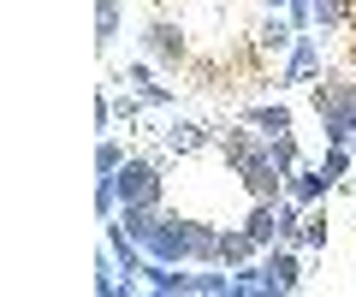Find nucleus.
I'll return each mask as SVG.
<instances>
[{"mask_svg":"<svg viewBox=\"0 0 356 297\" xmlns=\"http://www.w3.org/2000/svg\"><path fill=\"white\" fill-rule=\"evenodd\" d=\"M214 149L232 167V179L250 191V202H280L285 196V167L273 161V137L255 125H214Z\"/></svg>","mask_w":356,"mask_h":297,"instance_id":"nucleus-1","label":"nucleus"},{"mask_svg":"<svg viewBox=\"0 0 356 297\" xmlns=\"http://www.w3.org/2000/svg\"><path fill=\"white\" fill-rule=\"evenodd\" d=\"M309 107L321 119V143H350L356 137V72H321L309 83Z\"/></svg>","mask_w":356,"mask_h":297,"instance_id":"nucleus-2","label":"nucleus"},{"mask_svg":"<svg viewBox=\"0 0 356 297\" xmlns=\"http://www.w3.org/2000/svg\"><path fill=\"white\" fill-rule=\"evenodd\" d=\"M143 54H149L161 72H184L191 65V36H184V24L166 13H154L149 24H143Z\"/></svg>","mask_w":356,"mask_h":297,"instance_id":"nucleus-3","label":"nucleus"},{"mask_svg":"<svg viewBox=\"0 0 356 297\" xmlns=\"http://www.w3.org/2000/svg\"><path fill=\"white\" fill-rule=\"evenodd\" d=\"M321 72H327V60H321V36H315V30H303V36L291 42V54L280 60V78H273V90H309Z\"/></svg>","mask_w":356,"mask_h":297,"instance_id":"nucleus-4","label":"nucleus"},{"mask_svg":"<svg viewBox=\"0 0 356 297\" xmlns=\"http://www.w3.org/2000/svg\"><path fill=\"white\" fill-rule=\"evenodd\" d=\"M261 280H267V297H291L297 285H303V256H297V244L261 250Z\"/></svg>","mask_w":356,"mask_h":297,"instance_id":"nucleus-5","label":"nucleus"},{"mask_svg":"<svg viewBox=\"0 0 356 297\" xmlns=\"http://www.w3.org/2000/svg\"><path fill=\"white\" fill-rule=\"evenodd\" d=\"M143 250H149L154 262H191V220L166 208V214H161V226H154V238H149Z\"/></svg>","mask_w":356,"mask_h":297,"instance_id":"nucleus-6","label":"nucleus"},{"mask_svg":"<svg viewBox=\"0 0 356 297\" xmlns=\"http://www.w3.org/2000/svg\"><path fill=\"white\" fill-rule=\"evenodd\" d=\"M297 36H303V30H297V24H291L285 13H267L261 24L250 30V48H255V60H285Z\"/></svg>","mask_w":356,"mask_h":297,"instance_id":"nucleus-7","label":"nucleus"},{"mask_svg":"<svg viewBox=\"0 0 356 297\" xmlns=\"http://www.w3.org/2000/svg\"><path fill=\"white\" fill-rule=\"evenodd\" d=\"M161 149H166V155H202V149H214V125L172 113V125L161 131Z\"/></svg>","mask_w":356,"mask_h":297,"instance_id":"nucleus-8","label":"nucleus"},{"mask_svg":"<svg viewBox=\"0 0 356 297\" xmlns=\"http://www.w3.org/2000/svg\"><path fill=\"white\" fill-rule=\"evenodd\" d=\"M238 119L243 125H255V131H267V137H285V131H297V119H291V102H243L238 107Z\"/></svg>","mask_w":356,"mask_h":297,"instance_id":"nucleus-9","label":"nucleus"},{"mask_svg":"<svg viewBox=\"0 0 356 297\" xmlns=\"http://www.w3.org/2000/svg\"><path fill=\"white\" fill-rule=\"evenodd\" d=\"M191 262H154L149 256V268H143V285L149 291H166V297H191V285H196V273H184Z\"/></svg>","mask_w":356,"mask_h":297,"instance_id":"nucleus-10","label":"nucleus"},{"mask_svg":"<svg viewBox=\"0 0 356 297\" xmlns=\"http://www.w3.org/2000/svg\"><path fill=\"white\" fill-rule=\"evenodd\" d=\"M285 191H291L297 202H309V208H315V202H327V196L339 191V184H332L327 172H321V161H303V167H297L291 179H285Z\"/></svg>","mask_w":356,"mask_h":297,"instance_id":"nucleus-11","label":"nucleus"},{"mask_svg":"<svg viewBox=\"0 0 356 297\" xmlns=\"http://www.w3.org/2000/svg\"><path fill=\"white\" fill-rule=\"evenodd\" d=\"M243 232H250L255 250H273V244H280V208H273V202H250V214H243Z\"/></svg>","mask_w":356,"mask_h":297,"instance_id":"nucleus-12","label":"nucleus"},{"mask_svg":"<svg viewBox=\"0 0 356 297\" xmlns=\"http://www.w3.org/2000/svg\"><path fill=\"white\" fill-rule=\"evenodd\" d=\"M119 36H125V0H95V48L113 54Z\"/></svg>","mask_w":356,"mask_h":297,"instance_id":"nucleus-13","label":"nucleus"},{"mask_svg":"<svg viewBox=\"0 0 356 297\" xmlns=\"http://www.w3.org/2000/svg\"><path fill=\"white\" fill-rule=\"evenodd\" d=\"M356 24V0H315V30L321 36H344Z\"/></svg>","mask_w":356,"mask_h":297,"instance_id":"nucleus-14","label":"nucleus"},{"mask_svg":"<svg viewBox=\"0 0 356 297\" xmlns=\"http://www.w3.org/2000/svg\"><path fill=\"white\" fill-rule=\"evenodd\" d=\"M255 256H261V250L250 244V232H243V226H226V232H220V268L238 273V268H250Z\"/></svg>","mask_w":356,"mask_h":297,"instance_id":"nucleus-15","label":"nucleus"},{"mask_svg":"<svg viewBox=\"0 0 356 297\" xmlns=\"http://www.w3.org/2000/svg\"><path fill=\"white\" fill-rule=\"evenodd\" d=\"M220 232H226V226H214V220H191V268L220 262Z\"/></svg>","mask_w":356,"mask_h":297,"instance_id":"nucleus-16","label":"nucleus"},{"mask_svg":"<svg viewBox=\"0 0 356 297\" xmlns=\"http://www.w3.org/2000/svg\"><path fill=\"white\" fill-rule=\"evenodd\" d=\"M107 113H113V125H131V131H137V125H143V119H149V113H154V107H149V102H143V95H137V90H107Z\"/></svg>","mask_w":356,"mask_h":297,"instance_id":"nucleus-17","label":"nucleus"},{"mask_svg":"<svg viewBox=\"0 0 356 297\" xmlns=\"http://www.w3.org/2000/svg\"><path fill=\"white\" fill-rule=\"evenodd\" d=\"M350 167H356V149H350V143H327V149H321V172H327L339 191H344V179H350Z\"/></svg>","mask_w":356,"mask_h":297,"instance_id":"nucleus-18","label":"nucleus"},{"mask_svg":"<svg viewBox=\"0 0 356 297\" xmlns=\"http://www.w3.org/2000/svg\"><path fill=\"white\" fill-rule=\"evenodd\" d=\"M327 238H332V226H327V202H315L303 214V238H297V250H327Z\"/></svg>","mask_w":356,"mask_h":297,"instance_id":"nucleus-19","label":"nucleus"},{"mask_svg":"<svg viewBox=\"0 0 356 297\" xmlns=\"http://www.w3.org/2000/svg\"><path fill=\"white\" fill-rule=\"evenodd\" d=\"M125 155H131V149L119 137H102V143H95V179H113V172L125 167Z\"/></svg>","mask_w":356,"mask_h":297,"instance_id":"nucleus-20","label":"nucleus"},{"mask_svg":"<svg viewBox=\"0 0 356 297\" xmlns=\"http://www.w3.org/2000/svg\"><path fill=\"white\" fill-rule=\"evenodd\" d=\"M273 161L285 167V179H291V172L303 167V149H297V131H285V137H273Z\"/></svg>","mask_w":356,"mask_h":297,"instance_id":"nucleus-21","label":"nucleus"},{"mask_svg":"<svg viewBox=\"0 0 356 297\" xmlns=\"http://www.w3.org/2000/svg\"><path fill=\"white\" fill-rule=\"evenodd\" d=\"M143 102H149L154 107V113H166V107H178V90H172V83H161V78H149V83H143Z\"/></svg>","mask_w":356,"mask_h":297,"instance_id":"nucleus-22","label":"nucleus"},{"mask_svg":"<svg viewBox=\"0 0 356 297\" xmlns=\"http://www.w3.org/2000/svg\"><path fill=\"white\" fill-rule=\"evenodd\" d=\"M95 214H102V220L119 214V184L113 179H95Z\"/></svg>","mask_w":356,"mask_h":297,"instance_id":"nucleus-23","label":"nucleus"},{"mask_svg":"<svg viewBox=\"0 0 356 297\" xmlns=\"http://www.w3.org/2000/svg\"><path fill=\"white\" fill-rule=\"evenodd\" d=\"M149 78H154V60H131V65H125V72H119L113 83H125V90H143V83H149Z\"/></svg>","mask_w":356,"mask_h":297,"instance_id":"nucleus-24","label":"nucleus"},{"mask_svg":"<svg viewBox=\"0 0 356 297\" xmlns=\"http://www.w3.org/2000/svg\"><path fill=\"white\" fill-rule=\"evenodd\" d=\"M255 6H261V13H285V6H291V0H255Z\"/></svg>","mask_w":356,"mask_h":297,"instance_id":"nucleus-25","label":"nucleus"},{"mask_svg":"<svg viewBox=\"0 0 356 297\" xmlns=\"http://www.w3.org/2000/svg\"><path fill=\"white\" fill-rule=\"evenodd\" d=\"M344 191H350V196H356V167H350V179H344Z\"/></svg>","mask_w":356,"mask_h":297,"instance_id":"nucleus-26","label":"nucleus"},{"mask_svg":"<svg viewBox=\"0 0 356 297\" xmlns=\"http://www.w3.org/2000/svg\"><path fill=\"white\" fill-rule=\"evenodd\" d=\"M350 65H356V24H350Z\"/></svg>","mask_w":356,"mask_h":297,"instance_id":"nucleus-27","label":"nucleus"},{"mask_svg":"<svg viewBox=\"0 0 356 297\" xmlns=\"http://www.w3.org/2000/svg\"><path fill=\"white\" fill-rule=\"evenodd\" d=\"M350 149H356V137H350Z\"/></svg>","mask_w":356,"mask_h":297,"instance_id":"nucleus-28","label":"nucleus"}]
</instances>
